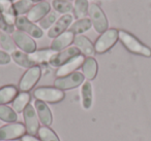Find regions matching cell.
<instances>
[{
  "label": "cell",
  "mask_w": 151,
  "mask_h": 141,
  "mask_svg": "<svg viewBox=\"0 0 151 141\" xmlns=\"http://www.w3.org/2000/svg\"><path fill=\"white\" fill-rule=\"evenodd\" d=\"M119 40L128 52L147 57V58L151 57V48L143 42H141L136 36L130 34L129 32L119 30Z\"/></svg>",
  "instance_id": "6da1fadb"
},
{
  "label": "cell",
  "mask_w": 151,
  "mask_h": 141,
  "mask_svg": "<svg viewBox=\"0 0 151 141\" xmlns=\"http://www.w3.org/2000/svg\"><path fill=\"white\" fill-rule=\"evenodd\" d=\"M88 16L92 23V27L97 33L101 34L109 29V21L107 16L97 3H91L89 5Z\"/></svg>",
  "instance_id": "7a4b0ae2"
},
{
  "label": "cell",
  "mask_w": 151,
  "mask_h": 141,
  "mask_svg": "<svg viewBox=\"0 0 151 141\" xmlns=\"http://www.w3.org/2000/svg\"><path fill=\"white\" fill-rule=\"evenodd\" d=\"M119 39V31L115 28H111L101 33L99 37L96 39L94 43L95 53L97 54H104V53L108 52L111 50L116 42Z\"/></svg>",
  "instance_id": "3957f363"
},
{
  "label": "cell",
  "mask_w": 151,
  "mask_h": 141,
  "mask_svg": "<svg viewBox=\"0 0 151 141\" xmlns=\"http://www.w3.org/2000/svg\"><path fill=\"white\" fill-rule=\"evenodd\" d=\"M33 96L36 100H40L49 103H57L64 99L65 94L63 91L52 87H40L34 90Z\"/></svg>",
  "instance_id": "277c9868"
},
{
  "label": "cell",
  "mask_w": 151,
  "mask_h": 141,
  "mask_svg": "<svg viewBox=\"0 0 151 141\" xmlns=\"http://www.w3.org/2000/svg\"><path fill=\"white\" fill-rule=\"evenodd\" d=\"M42 76V69L38 65L27 69L19 81V90L21 92H29L38 83Z\"/></svg>",
  "instance_id": "5b68a950"
},
{
  "label": "cell",
  "mask_w": 151,
  "mask_h": 141,
  "mask_svg": "<svg viewBox=\"0 0 151 141\" xmlns=\"http://www.w3.org/2000/svg\"><path fill=\"white\" fill-rule=\"evenodd\" d=\"M84 75L81 72H73L63 77H57L54 81L55 88L61 90V91H66V90L76 89L80 87L84 83Z\"/></svg>",
  "instance_id": "8992f818"
},
{
  "label": "cell",
  "mask_w": 151,
  "mask_h": 141,
  "mask_svg": "<svg viewBox=\"0 0 151 141\" xmlns=\"http://www.w3.org/2000/svg\"><path fill=\"white\" fill-rule=\"evenodd\" d=\"M15 26L17 30H20V31L28 34L32 38H42V35H44V31H42V28L36 25L35 23L29 21L26 18V16L17 17Z\"/></svg>",
  "instance_id": "52a82bcc"
},
{
  "label": "cell",
  "mask_w": 151,
  "mask_h": 141,
  "mask_svg": "<svg viewBox=\"0 0 151 141\" xmlns=\"http://www.w3.org/2000/svg\"><path fill=\"white\" fill-rule=\"evenodd\" d=\"M12 37H13L16 46L22 52L26 53V54H32L36 51V42L28 34L24 33L20 30H15V32L12 34Z\"/></svg>",
  "instance_id": "ba28073f"
},
{
  "label": "cell",
  "mask_w": 151,
  "mask_h": 141,
  "mask_svg": "<svg viewBox=\"0 0 151 141\" xmlns=\"http://www.w3.org/2000/svg\"><path fill=\"white\" fill-rule=\"evenodd\" d=\"M26 128L21 122H11L9 125L0 127V141L13 140L23 137Z\"/></svg>",
  "instance_id": "9c48e42d"
},
{
  "label": "cell",
  "mask_w": 151,
  "mask_h": 141,
  "mask_svg": "<svg viewBox=\"0 0 151 141\" xmlns=\"http://www.w3.org/2000/svg\"><path fill=\"white\" fill-rule=\"evenodd\" d=\"M23 118L25 122L26 131L29 135H35L38 132L40 124H38V116L36 110L31 104H28L27 107L23 111Z\"/></svg>",
  "instance_id": "30bf717a"
},
{
  "label": "cell",
  "mask_w": 151,
  "mask_h": 141,
  "mask_svg": "<svg viewBox=\"0 0 151 141\" xmlns=\"http://www.w3.org/2000/svg\"><path fill=\"white\" fill-rule=\"evenodd\" d=\"M73 17L71 15H69V14L62 15L60 18L57 19V21L55 22L54 25L49 29L48 37L56 38L57 36L62 34L63 32L67 31V29H69L70 25L73 24Z\"/></svg>",
  "instance_id": "8fae6325"
},
{
  "label": "cell",
  "mask_w": 151,
  "mask_h": 141,
  "mask_svg": "<svg viewBox=\"0 0 151 141\" xmlns=\"http://www.w3.org/2000/svg\"><path fill=\"white\" fill-rule=\"evenodd\" d=\"M80 54H81L80 51L76 48V46H68L65 50L56 53V55L51 59L49 64L53 67H58L59 68L62 65H64L66 62H68L70 59L75 58L76 56H78Z\"/></svg>",
  "instance_id": "7c38bea8"
},
{
  "label": "cell",
  "mask_w": 151,
  "mask_h": 141,
  "mask_svg": "<svg viewBox=\"0 0 151 141\" xmlns=\"http://www.w3.org/2000/svg\"><path fill=\"white\" fill-rule=\"evenodd\" d=\"M85 61V56L84 55H78L75 58L70 59L68 62H66L64 65H62L61 67H59L58 70L56 71V76L57 77H63L66 76L68 74L76 72V70L78 68H80L83 65Z\"/></svg>",
  "instance_id": "4fadbf2b"
},
{
  "label": "cell",
  "mask_w": 151,
  "mask_h": 141,
  "mask_svg": "<svg viewBox=\"0 0 151 141\" xmlns=\"http://www.w3.org/2000/svg\"><path fill=\"white\" fill-rule=\"evenodd\" d=\"M51 7L52 5L48 2V1H42V2H37L34 4V6L30 9L29 13L26 15L29 21L36 23L40 22L45 16H47L51 11Z\"/></svg>",
  "instance_id": "5bb4252c"
},
{
  "label": "cell",
  "mask_w": 151,
  "mask_h": 141,
  "mask_svg": "<svg viewBox=\"0 0 151 141\" xmlns=\"http://www.w3.org/2000/svg\"><path fill=\"white\" fill-rule=\"evenodd\" d=\"M75 34L73 32H70L69 30L63 32L62 34H60L59 36H57L56 38H54L51 43V48L53 51L55 52H60V51H63L65 48H67L75 40Z\"/></svg>",
  "instance_id": "9a60e30c"
},
{
  "label": "cell",
  "mask_w": 151,
  "mask_h": 141,
  "mask_svg": "<svg viewBox=\"0 0 151 141\" xmlns=\"http://www.w3.org/2000/svg\"><path fill=\"white\" fill-rule=\"evenodd\" d=\"M75 46L82 53V55L86 57H93L95 54L94 44L91 42L88 37L84 35H77L73 40Z\"/></svg>",
  "instance_id": "2e32d148"
},
{
  "label": "cell",
  "mask_w": 151,
  "mask_h": 141,
  "mask_svg": "<svg viewBox=\"0 0 151 141\" xmlns=\"http://www.w3.org/2000/svg\"><path fill=\"white\" fill-rule=\"evenodd\" d=\"M34 108H35L38 120H40V122L46 127L50 126L53 122V116H52V112H51L49 106L46 104V102L40 101V100H36L34 102Z\"/></svg>",
  "instance_id": "e0dca14e"
},
{
  "label": "cell",
  "mask_w": 151,
  "mask_h": 141,
  "mask_svg": "<svg viewBox=\"0 0 151 141\" xmlns=\"http://www.w3.org/2000/svg\"><path fill=\"white\" fill-rule=\"evenodd\" d=\"M0 15L9 25L15 26L17 16L14 9L13 0H0Z\"/></svg>",
  "instance_id": "ac0fdd59"
},
{
  "label": "cell",
  "mask_w": 151,
  "mask_h": 141,
  "mask_svg": "<svg viewBox=\"0 0 151 141\" xmlns=\"http://www.w3.org/2000/svg\"><path fill=\"white\" fill-rule=\"evenodd\" d=\"M97 70H99V65L94 57L85 58V61L82 65V73L85 78L88 81L93 80L97 74Z\"/></svg>",
  "instance_id": "d6986e66"
},
{
  "label": "cell",
  "mask_w": 151,
  "mask_h": 141,
  "mask_svg": "<svg viewBox=\"0 0 151 141\" xmlns=\"http://www.w3.org/2000/svg\"><path fill=\"white\" fill-rule=\"evenodd\" d=\"M56 53L57 52L53 51L52 48H44L29 54V57L35 64H42V63H50L51 59L56 55Z\"/></svg>",
  "instance_id": "ffe728a7"
},
{
  "label": "cell",
  "mask_w": 151,
  "mask_h": 141,
  "mask_svg": "<svg viewBox=\"0 0 151 141\" xmlns=\"http://www.w3.org/2000/svg\"><path fill=\"white\" fill-rule=\"evenodd\" d=\"M12 60L18 64L19 66L24 67V68H31V67L35 66V63L30 59L29 54H26V53L22 52L21 50H16L12 53L11 55Z\"/></svg>",
  "instance_id": "44dd1931"
},
{
  "label": "cell",
  "mask_w": 151,
  "mask_h": 141,
  "mask_svg": "<svg viewBox=\"0 0 151 141\" xmlns=\"http://www.w3.org/2000/svg\"><path fill=\"white\" fill-rule=\"evenodd\" d=\"M18 96V89L13 85H4L0 88V105L13 102L15 98Z\"/></svg>",
  "instance_id": "7402d4cb"
},
{
  "label": "cell",
  "mask_w": 151,
  "mask_h": 141,
  "mask_svg": "<svg viewBox=\"0 0 151 141\" xmlns=\"http://www.w3.org/2000/svg\"><path fill=\"white\" fill-rule=\"evenodd\" d=\"M81 98H82V105L85 109H89L92 106L93 101V93H92V85L90 81H84L81 88Z\"/></svg>",
  "instance_id": "603a6c76"
},
{
  "label": "cell",
  "mask_w": 151,
  "mask_h": 141,
  "mask_svg": "<svg viewBox=\"0 0 151 141\" xmlns=\"http://www.w3.org/2000/svg\"><path fill=\"white\" fill-rule=\"evenodd\" d=\"M91 27H92V23H91L90 19L89 18H84V19L77 20L76 22H73L68 30L70 32H73L75 35H82V33L90 30Z\"/></svg>",
  "instance_id": "cb8c5ba5"
},
{
  "label": "cell",
  "mask_w": 151,
  "mask_h": 141,
  "mask_svg": "<svg viewBox=\"0 0 151 141\" xmlns=\"http://www.w3.org/2000/svg\"><path fill=\"white\" fill-rule=\"evenodd\" d=\"M89 0H75L73 9L75 19L80 20L86 18L89 11Z\"/></svg>",
  "instance_id": "d4e9b609"
},
{
  "label": "cell",
  "mask_w": 151,
  "mask_h": 141,
  "mask_svg": "<svg viewBox=\"0 0 151 141\" xmlns=\"http://www.w3.org/2000/svg\"><path fill=\"white\" fill-rule=\"evenodd\" d=\"M30 101V95L26 92H22V93L18 94V96L15 98L13 101V109L15 110L17 113L19 112H23L24 109L27 107Z\"/></svg>",
  "instance_id": "484cf974"
},
{
  "label": "cell",
  "mask_w": 151,
  "mask_h": 141,
  "mask_svg": "<svg viewBox=\"0 0 151 141\" xmlns=\"http://www.w3.org/2000/svg\"><path fill=\"white\" fill-rule=\"evenodd\" d=\"M34 6V2L32 0H18L14 2V9L17 17L27 15L30 9Z\"/></svg>",
  "instance_id": "4316f807"
},
{
  "label": "cell",
  "mask_w": 151,
  "mask_h": 141,
  "mask_svg": "<svg viewBox=\"0 0 151 141\" xmlns=\"http://www.w3.org/2000/svg\"><path fill=\"white\" fill-rule=\"evenodd\" d=\"M52 7L57 13L67 15L70 11H73V3L71 1H68V0H53Z\"/></svg>",
  "instance_id": "83f0119b"
},
{
  "label": "cell",
  "mask_w": 151,
  "mask_h": 141,
  "mask_svg": "<svg viewBox=\"0 0 151 141\" xmlns=\"http://www.w3.org/2000/svg\"><path fill=\"white\" fill-rule=\"evenodd\" d=\"M0 120L5 122H16L18 120V114L13 108L6 105H0Z\"/></svg>",
  "instance_id": "f1b7e54d"
},
{
  "label": "cell",
  "mask_w": 151,
  "mask_h": 141,
  "mask_svg": "<svg viewBox=\"0 0 151 141\" xmlns=\"http://www.w3.org/2000/svg\"><path fill=\"white\" fill-rule=\"evenodd\" d=\"M0 44L3 48V50L5 52H12L16 51V43L14 41L13 37L9 36V34L5 33V32H2L0 30Z\"/></svg>",
  "instance_id": "f546056e"
},
{
  "label": "cell",
  "mask_w": 151,
  "mask_h": 141,
  "mask_svg": "<svg viewBox=\"0 0 151 141\" xmlns=\"http://www.w3.org/2000/svg\"><path fill=\"white\" fill-rule=\"evenodd\" d=\"M37 134L42 141H60V139L58 138L56 133L53 130H51L50 128H48V127L40 128Z\"/></svg>",
  "instance_id": "4dcf8cb0"
},
{
  "label": "cell",
  "mask_w": 151,
  "mask_h": 141,
  "mask_svg": "<svg viewBox=\"0 0 151 141\" xmlns=\"http://www.w3.org/2000/svg\"><path fill=\"white\" fill-rule=\"evenodd\" d=\"M56 21H57L56 11H50L48 15L45 16V17L38 22V26L44 30L50 29V28L54 25Z\"/></svg>",
  "instance_id": "1f68e13d"
},
{
  "label": "cell",
  "mask_w": 151,
  "mask_h": 141,
  "mask_svg": "<svg viewBox=\"0 0 151 141\" xmlns=\"http://www.w3.org/2000/svg\"><path fill=\"white\" fill-rule=\"evenodd\" d=\"M12 61V57L9 53L0 51V65H7Z\"/></svg>",
  "instance_id": "d6a6232c"
},
{
  "label": "cell",
  "mask_w": 151,
  "mask_h": 141,
  "mask_svg": "<svg viewBox=\"0 0 151 141\" xmlns=\"http://www.w3.org/2000/svg\"><path fill=\"white\" fill-rule=\"evenodd\" d=\"M21 141H42V140H38L37 138H35L34 136H32V135H24L23 137H22Z\"/></svg>",
  "instance_id": "836d02e7"
},
{
  "label": "cell",
  "mask_w": 151,
  "mask_h": 141,
  "mask_svg": "<svg viewBox=\"0 0 151 141\" xmlns=\"http://www.w3.org/2000/svg\"><path fill=\"white\" fill-rule=\"evenodd\" d=\"M32 1H33L34 3H37V2H42V1H46V0H32Z\"/></svg>",
  "instance_id": "e575fe53"
},
{
  "label": "cell",
  "mask_w": 151,
  "mask_h": 141,
  "mask_svg": "<svg viewBox=\"0 0 151 141\" xmlns=\"http://www.w3.org/2000/svg\"><path fill=\"white\" fill-rule=\"evenodd\" d=\"M68 1H70V0H68Z\"/></svg>",
  "instance_id": "d590c367"
}]
</instances>
